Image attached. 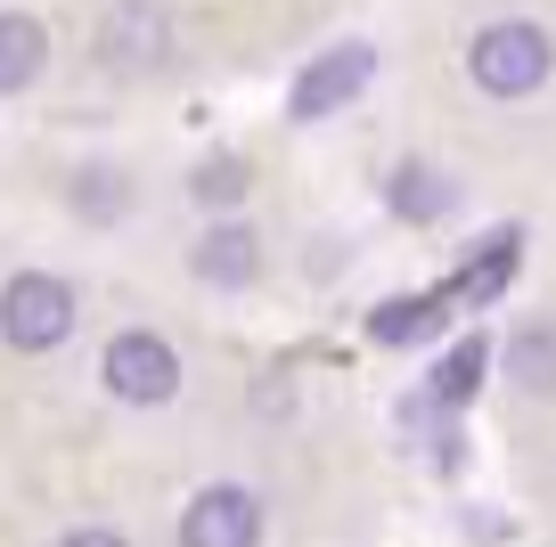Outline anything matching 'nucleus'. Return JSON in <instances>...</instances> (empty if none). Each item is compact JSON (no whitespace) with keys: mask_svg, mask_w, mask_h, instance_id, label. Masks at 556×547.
I'll list each match as a JSON object with an SVG mask.
<instances>
[{"mask_svg":"<svg viewBox=\"0 0 556 547\" xmlns=\"http://www.w3.org/2000/svg\"><path fill=\"white\" fill-rule=\"evenodd\" d=\"M50 66V34L25 9H0V90H34Z\"/></svg>","mask_w":556,"mask_h":547,"instance_id":"12","label":"nucleus"},{"mask_svg":"<svg viewBox=\"0 0 556 547\" xmlns=\"http://www.w3.org/2000/svg\"><path fill=\"white\" fill-rule=\"evenodd\" d=\"M180 547H262V498L245 482H205L180 514Z\"/></svg>","mask_w":556,"mask_h":547,"instance_id":"6","label":"nucleus"},{"mask_svg":"<svg viewBox=\"0 0 556 547\" xmlns=\"http://www.w3.org/2000/svg\"><path fill=\"white\" fill-rule=\"evenodd\" d=\"M58 547H131V539H123V531H99V523H83V531H66Z\"/></svg>","mask_w":556,"mask_h":547,"instance_id":"16","label":"nucleus"},{"mask_svg":"<svg viewBox=\"0 0 556 547\" xmlns=\"http://www.w3.org/2000/svg\"><path fill=\"white\" fill-rule=\"evenodd\" d=\"M99 377H106V393H115L123 409H164V400L180 393V352L156 327H123V335L106 343Z\"/></svg>","mask_w":556,"mask_h":547,"instance_id":"4","label":"nucleus"},{"mask_svg":"<svg viewBox=\"0 0 556 547\" xmlns=\"http://www.w3.org/2000/svg\"><path fill=\"white\" fill-rule=\"evenodd\" d=\"M74 213H83V221H123V213H131V180H123L115 164H83L74 171Z\"/></svg>","mask_w":556,"mask_h":547,"instance_id":"14","label":"nucleus"},{"mask_svg":"<svg viewBox=\"0 0 556 547\" xmlns=\"http://www.w3.org/2000/svg\"><path fill=\"white\" fill-rule=\"evenodd\" d=\"M74 319H83V303H74V287L50 278V270H17L0 287V343H9V352H58V343L74 335Z\"/></svg>","mask_w":556,"mask_h":547,"instance_id":"2","label":"nucleus"},{"mask_svg":"<svg viewBox=\"0 0 556 547\" xmlns=\"http://www.w3.org/2000/svg\"><path fill=\"white\" fill-rule=\"evenodd\" d=\"M384 205H393V221L434 229V221H451L458 180H451L442 164H426V155H409V164H393V180H384Z\"/></svg>","mask_w":556,"mask_h":547,"instance_id":"8","label":"nucleus"},{"mask_svg":"<svg viewBox=\"0 0 556 547\" xmlns=\"http://www.w3.org/2000/svg\"><path fill=\"white\" fill-rule=\"evenodd\" d=\"M189 270L205 278V287H254V270H262V238L238 221V213H213V229L197 238Z\"/></svg>","mask_w":556,"mask_h":547,"instance_id":"7","label":"nucleus"},{"mask_svg":"<svg viewBox=\"0 0 556 547\" xmlns=\"http://www.w3.org/2000/svg\"><path fill=\"white\" fill-rule=\"evenodd\" d=\"M189 196H197L205 213H229V205L245 196V164H238V155H205V164L189 171Z\"/></svg>","mask_w":556,"mask_h":547,"instance_id":"15","label":"nucleus"},{"mask_svg":"<svg viewBox=\"0 0 556 547\" xmlns=\"http://www.w3.org/2000/svg\"><path fill=\"white\" fill-rule=\"evenodd\" d=\"M368 74H377V50H368V41H336V50H319L312 66L295 74L287 115H295V123H328L336 106H352L368 90Z\"/></svg>","mask_w":556,"mask_h":547,"instance_id":"5","label":"nucleus"},{"mask_svg":"<svg viewBox=\"0 0 556 547\" xmlns=\"http://www.w3.org/2000/svg\"><path fill=\"white\" fill-rule=\"evenodd\" d=\"M451 310H458L451 287H434V294H393V303L368 310V335H377V343H426V335H442V319H451Z\"/></svg>","mask_w":556,"mask_h":547,"instance_id":"10","label":"nucleus"},{"mask_svg":"<svg viewBox=\"0 0 556 547\" xmlns=\"http://www.w3.org/2000/svg\"><path fill=\"white\" fill-rule=\"evenodd\" d=\"M90 50H99V66L123 74V82L173 66V9H164V0H115L99 17V34H90Z\"/></svg>","mask_w":556,"mask_h":547,"instance_id":"3","label":"nucleus"},{"mask_svg":"<svg viewBox=\"0 0 556 547\" xmlns=\"http://www.w3.org/2000/svg\"><path fill=\"white\" fill-rule=\"evenodd\" d=\"M483 377H491V343H483V335H458L451 352L434 359V377H426V409H434V417H458L467 400H483Z\"/></svg>","mask_w":556,"mask_h":547,"instance_id":"9","label":"nucleus"},{"mask_svg":"<svg viewBox=\"0 0 556 547\" xmlns=\"http://www.w3.org/2000/svg\"><path fill=\"white\" fill-rule=\"evenodd\" d=\"M516 262H523V238H516V229H491V245H475V262L451 278V294L475 303V310H491L507 294V278H516Z\"/></svg>","mask_w":556,"mask_h":547,"instance_id":"11","label":"nucleus"},{"mask_svg":"<svg viewBox=\"0 0 556 547\" xmlns=\"http://www.w3.org/2000/svg\"><path fill=\"white\" fill-rule=\"evenodd\" d=\"M507 377H516L532 400H556V327L548 319L516 327V343H507Z\"/></svg>","mask_w":556,"mask_h":547,"instance_id":"13","label":"nucleus"},{"mask_svg":"<svg viewBox=\"0 0 556 547\" xmlns=\"http://www.w3.org/2000/svg\"><path fill=\"white\" fill-rule=\"evenodd\" d=\"M467 74L483 99H532L540 82L556 74V41L540 34L532 17H500L467 41Z\"/></svg>","mask_w":556,"mask_h":547,"instance_id":"1","label":"nucleus"}]
</instances>
